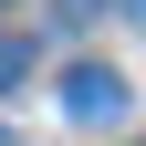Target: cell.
Listing matches in <instances>:
<instances>
[{
	"mask_svg": "<svg viewBox=\"0 0 146 146\" xmlns=\"http://www.w3.org/2000/svg\"><path fill=\"white\" fill-rule=\"evenodd\" d=\"M63 115L115 125V115H125V73H115V63H73V73H63Z\"/></svg>",
	"mask_w": 146,
	"mask_h": 146,
	"instance_id": "cell-1",
	"label": "cell"
},
{
	"mask_svg": "<svg viewBox=\"0 0 146 146\" xmlns=\"http://www.w3.org/2000/svg\"><path fill=\"white\" fill-rule=\"evenodd\" d=\"M11 84H31V42L21 31H0V94H11Z\"/></svg>",
	"mask_w": 146,
	"mask_h": 146,
	"instance_id": "cell-2",
	"label": "cell"
},
{
	"mask_svg": "<svg viewBox=\"0 0 146 146\" xmlns=\"http://www.w3.org/2000/svg\"><path fill=\"white\" fill-rule=\"evenodd\" d=\"M63 11H104V0H63Z\"/></svg>",
	"mask_w": 146,
	"mask_h": 146,
	"instance_id": "cell-3",
	"label": "cell"
},
{
	"mask_svg": "<svg viewBox=\"0 0 146 146\" xmlns=\"http://www.w3.org/2000/svg\"><path fill=\"white\" fill-rule=\"evenodd\" d=\"M125 11H136V21H146V0H125Z\"/></svg>",
	"mask_w": 146,
	"mask_h": 146,
	"instance_id": "cell-4",
	"label": "cell"
}]
</instances>
